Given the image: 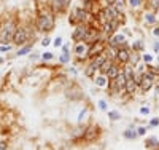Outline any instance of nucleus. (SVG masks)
<instances>
[{
  "label": "nucleus",
  "mask_w": 159,
  "mask_h": 150,
  "mask_svg": "<svg viewBox=\"0 0 159 150\" xmlns=\"http://www.w3.org/2000/svg\"><path fill=\"white\" fill-rule=\"evenodd\" d=\"M35 27L40 34H50L51 31H54L56 27V15L51 10V6H40L38 13H37V21H35Z\"/></svg>",
  "instance_id": "f257e3e1"
},
{
  "label": "nucleus",
  "mask_w": 159,
  "mask_h": 150,
  "mask_svg": "<svg viewBox=\"0 0 159 150\" xmlns=\"http://www.w3.org/2000/svg\"><path fill=\"white\" fill-rule=\"evenodd\" d=\"M96 19V16H92L91 13H88L85 8H83L81 5L78 6H73L70 8V13H69V18H67V21L70 26H77L80 23H85V24H91L92 21Z\"/></svg>",
  "instance_id": "f03ea898"
},
{
  "label": "nucleus",
  "mask_w": 159,
  "mask_h": 150,
  "mask_svg": "<svg viewBox=\"0 0 159 150\" xmlns=\"http://www.w3.org/2000/svg\"><path fill=\"white\" fill-rule=\"evenodd\" d=\"M107 59V53L104 54H99L96 58H92L88 61V64L85 65V69H83V73H85L86 78H94V75L100 70V65L104 64V61Z\"/></svg>",
  "instance_id": "7ed1b4c3"
},
{
  "label": "nucleus",
  "mask_w": 159,
  "mask_h": 150,
  "mask_svg": "<svg viewBox=\"0 0 159 150\" xmlns=\"http://www.w3.org/2000/svg\"><path fill=\"white\" fill-rule=\"evenodd\" d=\"M16 23L13 19H8L2 24V27H0V43H11L13 42V35H14V31H16Z\"/></svg>",
  "instance_id": "20e7f679"
},
{
  "label": "nucleus",
  "mask_w": 159,
  "mask_h": 150,
  "mask_svg": "<svg viewBox=\"0 0 159 150\" xmlns=\"http://www.w3.org/2000/svg\"><path fill=\"white\" fill-rule=\"evenodd\" d=\"M30 39V29L27 26H22V24H18L16 26V31H14V35H13V45L16 46H22L29 42Z\"/></svg>",
  "instance_id": "39448f33"
},
{
  "label": "nucleus",
  "mask_w": 159,
  "mask_h": 150,
  "mask_svg": "<svg viewBox=\"0 0 159 150\" xmlns=\"http://www.w3.org/2000/svg\"><path fill=\"white\" fill-rule=\"evenodd\" d=\"M107 48H108L107 39H100V40H97V42H94V43H91V45L88 46V53H86L88 61L92 59V58H96V56H99V54H104V53L107 51Z\"/></svg>",
  "instance_id": "423d86ee"
},
{
  "label": "nucleus",
  "mask_w": 159,
  "mask_h": 150,
  "mask_svg": "<svg viewBox=\"0 0 159 150\" xmlns=\"http://www.w3.org/2000/svg\"><path fill=\"white\" fill-rule=\"evenodd\" d=\"M102 134V128L99 125H94V123H91L86 126L85 129V136H83V140H85L86 144H92V142H96V140L100 137Z\"/></svg>",
  "instance_id": "0eeeda50"
},
{
  "label": "nucleus",
  "mask_w": 159,
  "mask_h": 150,
  "mask_svg": "<svg viewBox=\"0 0 159 150\" xmlns=\"http://www.w3.org/2000/svg\"><path fill=\"white\" fill-rule=\"evenodd\" d=\"M100 39H104V35H102V26L91 24L89 29H88V34H86V37H85V40H83V42L91 45V43H94V42L100 40Z\"/></svg>",
  "instance_id": "6e6552de"
},
{
  "label": "nucleus",
  "mask_w": 159,
  "mask_h": 150,
  "mask_svg": "<svg viewBox=\"0 0 159 150\" xmlns=\"http://www.w3.org/2000/svg\"><path fill=\"white\" fill-rule=\"evenodd\" d=\"M107 45H108V48H115V50H118L119 46L129 45V42H127V39H126V34H123V32H116V34H113L111 37H108V39H107Z\"/></svg>",
  "instance_id": "1a4fd4ad"
},
{
  "label": "nucleus",
  "mask_w": 159,
  "mask_h": 150,
  "mask_svg": "<svg viewBox=\"0 0 159 150\" xmlns=\"http://www.w3.org/2000/svg\"><path fill=\"white\" fill-rule=\"evenodd\" d=\"M70 5H72V0H51V10L54 11V15H64L70 10Z\"/></svg>",
  "instance_id": "9d476101"
},
{
  "label": "nucleus",
  "mask_w": 159,
  "mask_h": 150,
  "mask_svg": "<svg viewBox=\"0 0 159 150\" xmlns=\"http://www.w3.org/2000/svg\"><path fill=\"white\" fill-rule=\"evenodd\" d=\"M121 19H111V21H108V23H105V24H102V35H104V39H108V37H111L113 34H116L118 32V29H119V26H121Z\"/></svg>",
  "instance_id": "9b49d317"
},
{
  "label": "nucleus",
  "mask_w": 159,
  "mask_h": 150,
  "mask_svg": "<svg viewBox=\"0 0 159 150\" xmlns=\"http://www.w3.org/2000/svg\"><path fill=\"white\" fill-rule=\"evenodd\" d=\"M88 29H89V24H85V23H80L73 27V32H72V42L77 43V42H83L85 40V37L88 34Z\"/></svg>",
  "instance_id": "f8f14e48"
},
{
  "label": "nucleus",
  "mask_w": 159,
  "mask_h": 150,
  "mask_svg": "<svg viewBox=\"0 0 159 150\" xmlns=\"http://www.w3.org/2000/svg\"><path fill=\"white\" fill-rule=\"evenodd\" d=\"M129 56H130V45H124V46H119L116 50V56H115V61L121 65H126L129 62Z\"/></svg>",
  "instance_id": "ddd939ff"
},
{
  "label": "nucleus",
  "mask_w": 159,
  "mask_h": 150,
  "mask_svg": "<svg viewBox=\"0 0 159 150\" xmlns=\"http://www.w3.org/2000/svg\"><path fill=\"white\" fill-rule=\"evenodd\" d=\"M154 85H156V81L149 77L146 72H143V77H142V80H140V83H138V91L143 93V94H146L148 91H151L154 88Z\"/></svg>",
  "instance_id": "4468645a"
},
{
  "label": "nucleus",
  "mask_w": 159,
  "mask_h": 150,
  "mask_svg": "<svg viewBox=\"0 0 159 150\" xmlns=\"http://www.w3.org/2000/svg\"><path fill=\"white\" fill-rule=\"evenodd\" d=\"M81 6L85 8L88 13H91L92 16H96V15L99 13V10H100L104 5H102L100 0H83V2H81Z\"/></svg>",
  "instance_id": "2eb2a0df"
},
{
  "label": "nucleus",
  "mask_w": 159,
  "mask_h": 150,
  "mask_svg": "<svg viewBox=\"0 0 159 150\" xmlns=\"http://www.w3.org/2000/svg\"><path fill=\"white\" fill-rule=\"evenodd\" d=\"M85 129H86V126H83L81 123H78L77 126L72 129L70 139L73 140V142H80V140H83V136H85Z\"/></svg>",
  "instance_id": "dca6fc26"
},
{
  "label": "nucleus",
  "mask_w": 159,
  "mask_h": 150,
  "mask_svg": "<svg viewBox=\"0 0 159 150\" xmlns=\"http://www.w3.org/2000/svg\"><path fill=\"white\" fill-rule=\"evenodd\" d=\"M88 43H85V42H77L75 43V46L72 48V53L75 54V56H86V53H88ZM88 58V56H86Z\"/></svg>",
  "instance_id": "f3484780"
},
{
  "label": "nucleus",
  "mask_w": 159,
  "mask_h": 150,
  "mask_svg": "<svg viewBox=\"0 0 159 150\" xmlns=\"http://www.w3.org/2000/svg\"><path fill=\"white\" fill-rule=\"evenodd\" d=\"M126 96H129V98H134L135 94H137V91H138V85L135 83V80L134 78H129L127 81H126Z\"/></svg>",
  "instance_id": "a211bd4d"
},
{
  "label": "nucleus",
  "mask_w": 159,
  "mask_h": 150,
  "mask_svg": "<svg viewBox=\"0 0 159 150\" xmlns=\"http://www.w3.org/2000/svg\"><path fill=\"white\" fill-rule=\"evenodd\" d=\"M92 81H94V85H96L97 88H107V85H108V78H107V75L100 73V72H97V73L94 75Z\"/></svg>",
  "instance_id": "6ab92c4d"
},
{
  "label": "nucleus",
  "mask_w": 159,
  "mask_h": 150,
  "mask_svg": "<svg viewBox=\"0 0 159 150\" xmlns=\"http://www.w3.org/2000/svg\"><path fill=\"white\" fill-rule=\"evenodd\" d=\"M67 98H69L70 101H80V99H83V98H85V93H83V91H81L78 86L72 85V88H70V91H69Z\"/></svg>",
  "instance_id": "aec40b11"
},
{
  "label": "nucleus",
  "mask_w": 159,
  "mask_h": 150,
  "mask_svg": "<svg viewBox=\"0 0 159 150\" xmlns=\"http://www.w3.org/2000/svg\"><path fill=\"white\" fill-rule=\"evenodd\" d=\"M121 70H123V65H121V64H118L116 61L113 62V65H111V67L108 69V72H107V78L108 80H115L116 77H118V75H119V72Z\"/></svg>",
  "instance_id": "412c9836"
},
{
  "label": "nucleus",
  "mask_w": 159,
  "mask_h": 150,
  "mask_svg": "<svg viewBox=\"0 0 159 150\" xmlns=\"http://www.w3.org/2000/svg\"><path fill=\"white\" fill-rule=\"evenodd\" d=\"M143 21H145V24H148V26H156L157 24V21H159V18H157V15L154 13V11H145L143 13Z\"/></svg>",
  "instance_id": "4be33fe9"
},
{
  "label": "nucleus",
  "mask_w": 159,
  "mask_h": 150,
  "mask_svg": "<svg viewBox=\"0 0 159 150\" xmlns=\"http://www.w3.org/2000/svg\"><path fill=\"white\" fill-rule=\"evenodd\" d=\"M123 137H124L126 140H135V139L138 137L137 128H135L134 125H130L129 128H126V129H124V133H123Z\"/></svg>",
  "instance_id": "5701e85b"
},
{
  "label": "nucleus",
  "mask_w": 159,
  "mask_h": 150,
  "mask_svg": "<svg viewBox=\"0 0 159 150\" xmlns=\"http://www.w3.org/2000/svg\"><path fill=\"white\" fill-rule=\"evenodd\" d=\"M145 148H148V150H156V148H159V139L156 137V136H148L146 139H145Z\"/></svg>",
  "instance_id": "b1692460"
},
{
  "label": "nucleus",
  "mask_w": 159,
  "mask_h": 150,
  "mask_svg": "<svg viewBox=\"0 0 159 150\" xmlns=\"http://www.w3.org/2000/svg\"><path fill=\"white\" fill-rule=\"evenodd\" d=\"M142 53H138V51H132L130 50V56H129V62L130 65H134V67H137V65L140 64V61H142V56H140Z\"/></svg>",
  "instance_id": "393cba45"
},
{
  "label": "nucleus",
  "mask_w": 159,
  "mask_h": 150,
  "mask_svg": "<svg viewBox=\"0 0 159 150\" xmlns=\"http://www.w3.org/2000/svg\"><path fill=\"white\" fill-rule=\"evenodd\" d=\"M113 62H115V59H111V58H108L107 56V59L104 61V64L100 65V73H104V75H107V72H108V69L111 67V65H113Z\"/></svg>",
  "instance_id": "a878e982"
},
{
  "label": "nucleus",
  "mask_w": 159,
  "mask_h": 150,
  "mask_svg": "<svg viewBox=\"0 0 159 150\" xmlns=\"http://www.w3.org/2000/svg\"><path fill=\"white\" fill-rule=\"evenodd\" d=\"M130 50H132V51H138V53H143V50H145L143 40H134L132 43H130Z\"/></svg>",
  "instance_id": "bb28decb"
},
{
  "label": "nucleus",
  "mask_w": 159,
  "mask_h": 150,
  "mask_svg": "<svg viewBox=\"0 0 159 150\" xmlns=\"http://www.w3.org/2000/svg\"><path fill=\"white\" fill-rule=\"evenodd\" d=\"M145 0H126V5L130 8V10H138L140 6L143 5Z\"/></svg>",
  "instance_id": "cd10ccee"
},
{
  "label": "nucleus",
  "mask_w": 159,
  "mask_h": 150,
  "mask_svg": "<svg viewBox=\"0 0 159 150\" xmlns=\"http://www.w3.org/2000/svg\"><path fill=\"white\" fill-rule=\"evenodd\" d=\"M32 45H34V43H29V45H22L21 48L18 50L16 56H24V54H29V53L32 51Z\"/></svg>",
  "instance_id": "c85d7f7f"
},
{
  "label": "nucleus",
  "mask_w": 159,
  "mask_h": 150,
  "mask_svg": "<svg viewBox=\"0 0 159 150\" xmlns=\"http://www.w3.org/2000/svg\"><path fill=\"white\" fill-rule=\"evenodd\" d=\"M115 6V10L118 11V13H124L126 11V0H116V3L113 5Z\"/></svg>",
  "instance_id": "c756f323"
},
{
  "label": "nucleus",
  "mask_w": 159,
  "mask_h": 150,
  "mask_svg": "<svg viewBox=\"0 0 159 150\" xmlns=\"http://www.w3.org/2000/svg\"><path fill=\"white\" fill-rule=\"evenodd\" d=\"M107 114H108V120H111V121H118V120H121V114H119L118 110H108Z\"/></svg>",
  "instance_id": "7c9ffc66"
},
{
  "label": "nucleus",
  "mask_w": 159,
  "mask_h": 150,
  "mask_svg": "<svg viewBox=\"0 0 159 150\" xmlns=\"http://www.w3.org/2000/svg\"><path fill=\"white\" fill-rule=\"evenodd\" d=\"M70 61H72L70 53H62V54L59 56V62H61V64H69Z\"/></svg>",
  "instance_id": "2f4dec72"
},
{
  "label": "nucleus",
  "mask_w": 159,
  "mask_h": 150,
  "mask_svg": "<svg viewBox=\"0 0 159 150\" xmlns=\"http://www.w3.org/2000/svg\"><path fill=\"white\" fill-rule=\"evenodd\" d=\"M142 61H143L145 64H149V62L154 61V56L149 54V53H142Z\"/></svg>",
  "instance_id": "473e14b6"
},
{
  "label": "nucleus",
  "mask_w": 159,
  "mask_h": 150,
  "mask_svg": "<svg viewBox=\"0 0 159 150\" xmlns=\"http://www.w3.org/2000/svg\"><path fill=\"white\" fill-rule=\"evenodd\" d=\"M86 115H88V109L85 107L83 109V112H80V115H78V123H83V121H85V118H86Z\"/></svg>",
  "instance_id": "72a5a7b5"
},
{
  "label": "nucleus",
  "mask_w": 159,
  "mask_h": 150,
  "mask_svg": "<svg viewBox=\"0 0 159 150\" xmlns=\"http://www.w3.org/2000/svg\"><path fill=\"white\" fill-rule=\"evenodd\" d=\"M157 126H159V117H154V118L149 120L148 128H157Z\"/></svg>",
  "instance_id": "f704fd0d"
},
{
  "label": "nucleus",
  "mask_w": 159,
  "mask_h": 150,
  "mask_svg": "<svg viewBox=\"0 0 159 150\" xmlns=\"http://www.w3.org/2000/svg\"><path fill=\"white\" fill-rule=\"evenodd\" d=\"M53 58H54V54L50 53V51H45V53L42 54V59H43V61H51Z\"/></svg>",
  "instance_id": "c9c22d12"
},
{
  "label": "nucleus",
  "mask_w": 159,
  "mask_h": 150,
  "mask_svg": "<svg viewBox=\"0 0 159 150\" xmlns=\"http://www.w3.org/2000/svg\"><path fill=\"white\" fill-rule=\"evenodd\" d=\"M53 45H54V48H61V46H62V37H61V35H58V37H56Z\"/></svg>",
  "instance_id": "e433bc0d"
},
{
  "label": "nucleus",
  "mask_w": 159,
  "mask_h": 150,
  "mask_svg": "<svg viewBox=\"0 0 159 150\" xmlns=\"http://www.w3.org/2000/svg\"><path fill=\"white\" fill-rule=\"evenodd\" d=\"M61 50H62V53H70V51H72V43L69 42V43L62 45V46H61Z\"/></svg>",
  "instance_id": "4c0bfd02"
},
{
  "label": "nucleus",
  "mask_w": 159,
  "mask_h": 150,
  "mask_svg": "<svg viewBox=\"0 0 159 150\" xmlns=\"http://www.w3.org/2000/svg\"><path fill=\"white\" fill-rule=\"evenodd\" d=\"M146 131H148V126H138V128H137L138 136H145V134H146Z\"/></svg>",
  "instance_id": "58836bf2"
},
{
  "label": "nucleus",
  "mask_w": 159,
  "mask_h": 150,
  "mask_svg": "<svg viewBox=\"0 0 159 150\" xmlns=\"http://www.w3.org/2000/svg\"><path fill=\"white\" fill-rule=\"evenodd\" d=\"M99 109L104 110V112H107V101H105V99H100V101H99Z\"/></svg>",
  "instance_id": "ea45409f"
},
{
  "label": "nucleus",
  "mask_w": 159,
  "mask_h": 150,
  "mask_svg": "<svg viewBox=\"0 0 159 150\" xmlns=\"http://www.w3.org/2000/svg\"><path fill=\"white\" fill-rule=\"evenodd\" d=\"M42 46H48V45H51V39H50V37L48 35H46V37H43V39H42V43H40Z\"/></svg>",
  "instance_id": "a19ab883"
},
{
  "label": "nucleus",
  "mask_w": 159,
  "mask_h": 150,
  "mask_svg": "<svg viewBox=\"0 0 159 150\" xmlns=\"http://www.w3.org/2000/svg\"><path fill=\"white\" fill-rule=\"evenodd\" d=\"M149 114V107L148 106H142L140 107V115H148Z\"/></svg>",
  "instance_id": "79ce46f5"
},
{
  "label": "nucleus",
  "mask_w": 159,
  "mask_h": 150,
  "mask_svg": "<svg viewBox=\"0 0 159 150\" xmlns=\"http://www.w3.org/2000/svg\"><path fill=\"white\" fill-rule=\"evenodd\" d=\"M10 50H11V45H0V51H2V53H6Z\"/></svg>",
  "instance_id": "37998d69"
},
{
  "label": "nucleus",
  "mask_w": 159,
  "mask_h": 150,
  "mask_svg": "<svg viewBox=\"0 0 159 150\" xmlns=\"http://www.w3.org/2000/svg\"><path fill=\"white\" fill-rule=\"evenodd\" d=\"M153 51H154L156 54H159V40H156V42L153 43Z\"/></svg>",
  "instance_id": "c03bdc74"
},
{
  "label": "nucleus",
  "mask_w": 159,
  "mask_h": 150,
  "mask_svg": "<svg viewBox=\"0 0 159 150\" xmlns=\"http://www.w3.org/2000/svg\"><path fill=\"white\" fill-rule=\"evenodd\" d=\"M151 34L156 37V39H159V26H154V29L151 31Z\"/></svg>",
  "instance_id": "a18cd8bd"
},
{
  "label": "nucleus",
  "mask_w": 159,
  "mask_h": 150,
  "mask_svg": "<svg viewBox=\"0 0 159 150\" xmlns=\"http://www.w3.org/2000/svg\"><path fill=\"white\" fill-rule=\"evenodd\" d=\"M6 148H8L6 140H0V150H6Z\"/></svg>",
  "instance_id": "49530a36"
},
{
  "label": "nucleus",
  "mask_w": 159,
  "mask_h": 150,
  "mask_svg": "<svg viewBox=\"0 0 159 150\" xmlns=\"http://www.w3.org/2000/svg\"><path fill=\"white\" fill-rule=\"evenodd\" d=\"M116 3V0H104V5H108V6H113Z\"/></svg>",
  "instance_id": "de8ad7c7"
},
{
  "label": "nucleus",
  "mask_w": 159,
  "mask_h": 150,
  "mask_svg": "<svg viewBox=\"0 0 159 150\" xmlns=\"http://www.w3.org/2000/svg\"><path fill=\"white\" fill-rule=\"evenodd\" d=\"M38 56H42V54H37V53H32V54H30V59H37V58H38Z\"/></svg>",
  "instance_id": "09e8293b"
},
{
  "label": "nucleus",
  "mask_w": 159,
  "mask_h": 150,
  "mask_svg": "<svg viewBox=\"0 0 159 150\" xmlns=\"http://www.w3.org/2000/svg\"><path fill=\"white\" fill-rule=\"evenodd\" d=\"M156 62L159 64V56H156Z\"/></svg>",
  "instance_id": "8fccbe9b"
},
{
  "label": "nucleus",
  "mask_w": 159,
  "mask_h": 150,
  "mask_svg": "<svg viewBox=\"0 0 159 150\" xmlns=\"http://www.w3.org/2000/svg\"><path fill=\"white\" fill-rule=\"evenodd\" d=\"M156 15H157V18H159V10H157V11H156Z\"/></svg>",
  "instance_id": "3c124183"
}]
</instances>
